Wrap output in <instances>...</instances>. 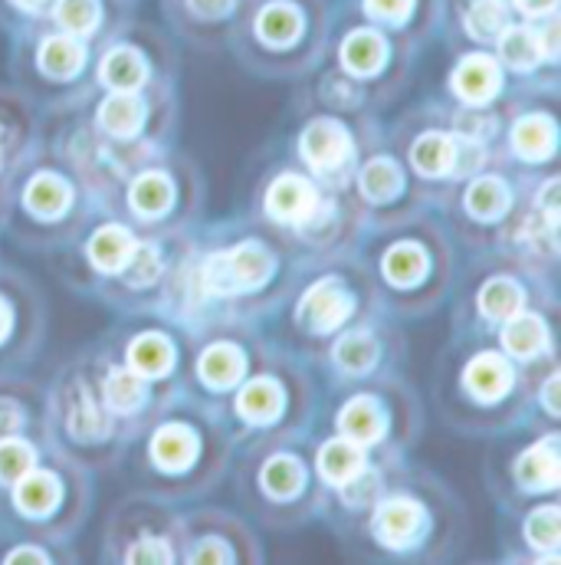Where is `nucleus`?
<instances>
[{
    "mask_svg": "<svg viewBox=\"0 0 561 565\" xmlns=\"http://www.w3.org/2000/svg\"><path fill=\"white\" fill-rule=\"evenodd\" d=\"M277 270V260L270 257V250L257 241L250 244H240L234 250H224V254H214L207 264H204V286L211 292H220V296H237V292H250V289H260L263 282L273 277Z\"/></svg>",
    "mask_w": 561,
    "mask_h": 565,
    "instance_id": "nucleus-1",
    "label": "nucleus"
},
{
    "mask_svg": "<svg viewBox=\"0 0 561 565\" xmlns=\"http://www.w3.org/2000/svg\"><path fill=\"white\" fill-rule=\"evenodd\" d=\"M352 309H355V296L348 292L345 282L322 280L302 296L295 319L309 332H332V329H338L352 316Z\"/></svg>",
    "mask_w": 561,
    "mask_h": 565,
    "instance_id": "nucleus-2",
    "label": "nucleus"
},
{
    "mask_svg": "<svg viewBox=\"0 0 561 565\" xmlns=\"http://www.w3.org/2000/svg\"><path fill=\"white\" fill-rule=\"evenodd\" d=\"M427 526V516H423V507L418 500H408V497H395V500H385L375 513V536L391 546V550H404V546H414L418 536Z\"/></svg>",
    "mask_w": 561,
    "mask_h": 565,
    "instance_id": "nucleus-3",
    "label": "nucleus"
},
{
    "mask_svg": "<svg viewBox=\"0 0 561 565\" xmlns=\"http://www.w3.org/2000/svg\"><path fill=\"white\" fill-rule=\"evenodd\" d=\"M302 158L319 168V171H335L342 168L348 158H352V136L342 122H332V119H319L312 122L305 132H302Z\"/></svg>",
    "mask_w": 561,
    "mask_h": 565,
    "instance_id": "nucleus-4",
    "label": "nucleus"
},
{
    "mask_svg": "<svg viewBox=\"0 0 561 565\" xmlns=\"http://www.w3.org/2000/svg\"><path fill=\"white\" fill-rule=\"evenodd\" d=\"M319 207L315 188L299 174H282L267 194V211L282 224H305Z\"/></svg>",
    "mask_w": 561,
    "mask_h": 565,
    "instance_id": "nucleus-5",
    "label": "nucleus"
},
{
    "mask_svg": "<svg viewBox=\"0 0 561 565\" xmlns=\"http://www.w3.org/2000/svg\"><path fill=\"white\" fill-rule=\"evenodd\" d=\"M499 86H503V73H499L496 60L486 56V53L466 56V60L456 66V73H453V89H456V96H460L463 103H470V106L489 103V99L499 93Z\"/></svg>",
    "mask_w": 561,
    "mask_h": 565,
    "instance_id": "nucleus-6",
    "label": "nucleus"
},
{
    "mask_svg": "<svg viewBox=\"0 0 561 565\" xmlns=\"http://www.w3.org/2000/svg\"><path fill=\"white\" fill-rule=\"evenodd\" d=\"M513 379H516V375H513L509 362H506L503 355H493V352L473 359V362L466 365V375H463L466 392H470L473 398H479V402H499L503 395H509Z\"/></svg>",
    "mask_w": 561,
    "mask_h": 565,
    "instance_id": "nucleus-7",
    "label": "nucleus"
},
{
    "mask_svg": "<svg viewBox=\"0 0 561 565\" xmlns=\"http://www.w3.org/2000/svg\"><path fill=\"white\" fill-rule=\"evenodd\" d=\"M561 477L559 463V440L555 437H546L539 440L536 447H529L519 463H516V480L526 487V490H555Z\"/></svg>",
    "mask_w": 561,
    "mask_h": 565,
    "instance_id": "nucleus-8",
    "label": "nucleus"
},
{
    "mask_svg": "<svg viewBox=\"0 0 561 565\" xmlns=\"http://www.w3.org/2000/svg\"><path fill=\"white\" fill-rule=\"evenodd\" d=\"M197 447L201 444H197V437H194L191 427H184V424H164L154 434V440H151V457H154V463L161 470L181 473V470H187L194 463Z\"/></svg>",
    "mask_w": 561,
    "mask_h": 565,
    "instance_id": "nucleus-9",
    "label": "nucleus"
},
{
    "mask_svg": "<svg viewBox=\"0 0 561 565\" xmlns=\"http://www.w3.org/2000/svg\"><path fill=\"white\" fill-rule=\"evenodd\" d=\"M60 497H63V487L46 470H26L13 483V503L26 516H50L60 507Z\"/></svg>",
    "mask_w": 561,
    "mask_h": 565,
    "instance_id": "nucleus-10",
    "label": "nucleus"
},
{
    "mask_svg": "<svg viewBox=\"0 0 561 565\" xmlns=\"http://www.w3.org/2000/svg\"><path fill=\"white\" fill-rule=\"evenodd\" d=\"M338 427L348 440L355 444H375L385 437V427H388V418H385V408L368 398V395H358L345 405V412L338 415Z\"/></svg>",
    "mask_w": 561,
    "mask_h": 565,
    "instance_id": "nucleus-11",
    "label": "nucleus"
},
{
    "mask_svg": "<svg viewBox=\"0 0 561 565\" xmlns=\"http://www.w3.org/2000/svg\"><path fill=\"white\" fill-rule=\"evenodd\" d=\"M244 372H247V359L230 342L211 345L197 362V375L207 388H234L244 379Z\"/></svg>",
    "mask_w": 561,
    "mask_h": 565,
    "instance_id": "nucleus-12",
    "label": "nucleus"
},
{
    "mask_svg": "<svg viewBox=\"0 0 561 565\" xmlns=\"http://www.w3.org/2000/svg\"><path fill=\"white\" fill-rule=\"evenodd\" d=\"M555 141L559 129L549 116H526L516 122L513 129V148L526 158V161H546L555 154Z\"/></svg>",
    "mask_w": 561,
    "mask_h": 565,
    "instance_id": "nucleus-13",
    "label": "nucleus"
},
{
    "mask_svg": "<svg viewBox=\"0 0 561 565\" xmlns=\"http://www.w3.org/2000/svg\"><path fill=\"white\" fill-rule=\"evenodd\" d=\"M282 402H285V395H282L280 382H273V379H257V382H250V385L240 392L237 412H240V418H247V422L270 424L282 415Z\"/></svg>",
    "mask_w": 561,
    "mask_h": 565,
    "instance_id": "nucleus-14",
    "label": "nucleus"
},
{
    "mask_svg": "<svg viewBox=\"0 0 561 565\" xmlns=\"http://www.w3.org/2000/svg\"><path fill=\"white\" fill-rule=\"evenodd\" d=\"M148 79V66L144 56L132 46H119L112 53H106L103 60V83L116 93H136Z\"/></svg>",
    "mask_w": 561,
    "mask_h": 565,
    "instance_id": "nucleus-15",
    "label": "nucleus"
},
{
    "mask_svg": "<svg viewBox=\"0 0 561 565\" xmlns=\"http://www.w3.org/2000/svg\"><path fill=\"white\" fill-rule=\"evenodd\" d=\"M385 60H388V43H385V36H378V33H371V30L352 33V36L345 40V46H342V63H345V70L355 73V76H371V73H378V70L385 66Z\"/></svg>",
    "mask_w": 561,
    "mask_h": 565,
    "instance_id": "nucleus-16",
    "label": "nucleus"
},
{
    "mask_svg": "<svg viewBox=\"0 0 561 565\" xmlns=\"http://www.w3.org/2000/svg\"><path fill=\"white\" fill-rule=\"evenodd\" d=\"M99 122L109 136L116 139H132L139 136V129L144 126V103L136 93H116L103 103L99 109Z\"/></svg>",
    "mask_w": 561,
    "mask_h": 565,
    "instance_id": "nucleus-17",
    "label": "nucleus"
},
{
    "mask_svg": "<svg viewBox=\"0 0 561 565\" xmlns=\"http://www.w3.org/2000/svg\"><path fill=\"white\" fill-rule=\"evenodd\" d=\"M496 40H499V56H503V63H506L509 70H516V73L536 70L539 60L546 56V53H542L539 33L529 30V26H506Z\"/></svg>",
    "mask_w": 561,
    "mask_h": 565,
    "instance_id": "nucleus-18",
    "label": "nucleus"
},
{
    "mask_svg": "<svg viewBox=\"0 0 561 565\" xmlns=\"http://www.w3.org/2000/svg\"><path fill=\"white\" fill-rule=\"evenodd\" d=\"M506 332H503V345L509 355L516 359H536L549 349V329L539 316H513L506 319Z\"/></svg>",
    "mask_w": 561,
    "mask_h": 565,
    "instance_id": "nucleus-19",
    "label": "nucleus"
},
{
    "mask_svg": "<svg viewBox=\"0 0 561 565\" xmlns=\"http://www.w3.org/2000/svg\"><path fill=\"white\" fill-rule=\"evenodd\" d=\"M365 467V454H362V444L348 440V437H338V440H328L322 450H319V473L342 487L345 480H352L358 470Z\"/></svg>",
    "mask_w": 561,
    "mask_h": 565,
    "instance_id": "nucleus-20",
    "label": "nucleus"
},
{
    "mask_svg": "<svg viewBox=\"0 0 561 565\" xmlns=\"http://www.w3.org/2000/svg\"><path fill=\"white\" fill-rule=\"evenodd\" d=\"M132 250H136V241H132V234L126 227H103L89 241V260L103 274H119L129 264Z\"/></svg>",
    "mask_w": 561,
    "mask_h": 565,
    "instance_id": "nucleus-21",
    "label": "nucleus"
},
{
    "mask_svg": "<svg viewBox=\"0 0 561 565\" xmlns=\"http://www.w3.org/2000/svg\"><path fill=\"white\" fill-rule=\"evenodd\" d=\"M129 365H132V372H139L141 379L168 375L174 365V345L158 332H144L129 345Z\"/></svg>",
    "mask_w": 561,
    "mask_h": 565,
    "instance_id": "nucleus-22",
    "label": "nucleus"
},
{
    "mask_svg": "<svg viewBox=\"0 0 561 565\" xmlns=\"http://www.w3.org/2000/svg\"><path fill=\"white\" fill-rule=\"evenodd\" d=\"M69 201H73V191H69V184L63 181V178H56V174H36L30 184H26V207L36 214V217H60V214H66V207H69Z\"/></svg>",
    "mask_w": 561,
    "mask_h": 565,
    "instance_id": "nucleus-23",
    "label": "nucleus"
},
{
    "mask_svg": "<svg viewBox=\"0 0 561 565\" xmlns=\"http://www.w3.org/2000/svg\"><path fill=\"white\" fill-rule=\"evenodd\" d=\"M66 424H69L73 437H79V440H99V437L109 434V418H106V412L96 405L93 392H86V388H73V395H69V412H66Z\"/></svg>",
    "mask_w": 561,
    "mask_h": 565,
    "instance_id": "nucleus-24",
    "label": "nucleus"
},
{
    "mask_svg": "<svg viewBox=\"0 0 561 565\" xmlns=\"http://www.w3.org/2000/svg\"><path fill=\"white\" fill-rule=\"evenodd\" d=\"M411 161L421 174L430 178H443V174H453V161H456V139L453 136H443V132H427L418 139L414 151H411Z\"/></svg>",
    "mask_w": 561,
    "mask_h": 565,
    "instance_id": "nucleus-25",
    "label": "nucleus"
},
{
    "mask_svg": "<svg viewBox=\"0 0 561 565\" xmlns=\"http://www.w3.org/2000/svg\"><path fill=\"white\" fill-rule=\"evenodd\" d=\"M129 201H132V211L141 214V217H158V214H164V211L171 207V201H174V184L168 181V174L148 171V174H141L139 181L132 184Z\"/></svg>",
    "mask_w": 561,
    "mask_h": 565,
    "instance_id": "nucleus-26",
    "label": "nucleus"
},
{
    "mask_svg": "<svg viewBox=\"0 0 561 565\" xmlns=\"http://www.w3.org/2000/svg\"><path fill=\"white\" fill-rule=\"evenodd\" d=\"M83 46L73 36H50L40 46V70L53 79H69L83 70Z\"/></svg>",
    "mask_w": 561,
    "mask_h": 565,
    "instance_id": "nucleus-27",
    "label": "nucleus"
},
{
    "mask_svg": "<svg viewBox=\"0 0 561 565\" xmlns=\"http://www.w3.org/2000/svg\"><path fill=\"white\" fill-rule=\"evenodd\" d=\"M362 191L368 201L375 204H385V201H395L401 191H404V174L398 168V161L391 158H375L365 164L362 171Z\"/></svg>",
    "mask_w": 561,
    "mask_h": 565,
    "instance_id": "nucleus-28",
    "label": "nucleus"
},
{
    "mask_svg": "<svg viewBox=\"0 0 561 565\" xmlns=\"http://www.w3.org/2000/svg\"><path fill=\"white\" fill-rule=\"evenodd\" d=\"M509 204H513V194H509L506 181H499V178H479L466 191V207L479 221H499L509 211Z\"/></svg>",
    "mask_w": 561,
    "mask_h": 565,
    "instance_id": "nucleus-29",
    "label": "nucleus"
},
{
    "mask_svg": "<svg viewBox=\"0 0 561 565\" xmlns=\"http://www.w3.org/2000/svg\"><path fill=\"white\" fill-rule=\"evenodd\" d=\"M257 33L270 46H289L302 33V13L292 3H270V7H263V13L257 20Z\"/></svg>",
    "mask_w": 561,
    "mask_h": 565,
    "instance_id": "nucleus-30",
    "label": "nucleus"
},
{
    "mask_svg": "<svg viewBox=\"0 0 561 565\" xmlns=\"http://www.w3.org/2000/svg\"><path fill=\"white\" fill-rule=\"evenodd\" d=\"M427 254L421 244H398L385 254V277L395 286H418L427 277Z\"/></svg>",
    "mask_w": 561,
    "mask_h": 565,
    "instance_id": "nucleus-31",
    "label": "nucleus"
},
{
    "mask_svg": "<svg viewBox=\"0 0 561 565\" xmlns=\"http://www.w3.org/2000/svg\"><path fill=\"white\" fill-rule=\"evenodd\" d=\"M519 309H522V289H519V282L506 280V277H496V280H489L483 286V292H479V312H483L486 319L506 322V319H513Z\"/></svg>",
    "mask_w": 561,
    "mask_h": 565,
    "instance_id": "nucleus-32",
    "label": "nucleus"
},
{
    "mask_svg": "<svg viewBox=\"0 0 561 565\" xmlns=\"http://www.w3.org/2000/svg\"><path fill=\"white\" fill-rule=\"evenodd\" d=\"M305 483V470L295 457H273L267 467H263V490L273 497V500H292Z\"/></svg>",
    "mask_w": 561,
    "mask_h": 565,
    "instance_id": "nucleus-33",
    "label": "nucleus"
},
{
    "mask_svg": "<svg viewBox=\"0 0 561 565\" xmlns=\"http://www.w3.org/2000/svg\"><path fill=\"white\" fill-rule=\"evenodd\" d=\"M106 402H109V408L119 412V415L139 412L141 402H144V379H141L139 372L116 369V372L106 379Z\"/></svg>",
    "mask_w": 561,
    "mask_h": 565,
    "instance_id": "nucleus-34",
    "label": "nucleus"
},
{
    "mask_svg": "<svg viewBox=\"0 0 561 565\" xmlns=\"http://www.w3.org/2000/svg\"><path fill=\"white\" fill-rule=\"evenodd\" d=\"M335 362L352 372V375H362L368 372L375 362H378V342L368 335V332H352L345 335L338 345H335Z\"/></svg>",
    "mask_w": 561,
    "mask_h": 565,
    "instance_id": "nucleus-35",
    "label": "nucleus"
},
{
    "mask_svg": "<svg viewBox=\"0 0 561 565\" xmlns=\"http://www.w3.org/2000/svg\"><path fill=\"white\" fill-rule=\"evenodd\" d=\"M506 26H509V17L499 0H476L466 13V30L476 40H496Z\"/></svg>",
    "mask_w": 561,
    "mask_h": 565,
    "instance_id": "nucleus-36",
    "label": "nucleus"
},
{
    "mask_svg": "<svg viewBox=\"0 0 561 565\" xmlns=\"http://www.w3.org/2000/svg\"><path fill=\"white\" fill-rule=\"evenodd\" d=\"M36 450L20 437H0V483H17L26 470H33Z\"/></svg>",
    "mask_w": 561,
    "mask_h": 565,
    "instance_id": "nucleus-37",
    "label": "nucleus"
},
{
    "mask_svg": "<svg viewBox=\"0 0 561 565\" xmlns=\"http://www.w3.org/2000/svg\"><path fill=\"white\" fill-rule=\"evenodd\" d=\"M56 23L73 36H86L99 26V0H60Z\"/></svg>",
    "mask_w": 561,
    "mask_h": 565,
    "instance_id": "nucleus-38",
    "label": "nucleus"
},
{
    "mask_svg": "<svg viewBox=\"0 0 561 565\" xmlns=\"http://www.w3.org/2000/svg\"><path fill=\"white\" fill-rule=\"evenodd\" d=\"M526 536H529V543H532L536 550L552 553V550L559 546V536H561L559 510H555V507H546V510L532 513V516H529V523H526Z\"/></svg>",
    "mask_w": 561,
    "mask_h": 565,
    "instance_id": "nucleus-39",
    "label": "nucleus"
},
{
    "mask_svg": "<svg viewBox=\"0 0 561 565\" xmlns=\"http://www.w3.org/2000/svg\"><path fill=\"white\" fill-rule=\"evenodd\" d=\"M122 274L129 277L132 286H148V282L158 280V274H161V254L151 247V244H136V250H132V257H129V264L122 267Z\"/></svg>",
    "mask_w": 561,
    "mask_h": 565,
    "instance_id": "nucleus-40",
    "label": "nucleus"
},
{
    "mask_svg": "<svg viewBox=\"0 0 561 565\" xmlns=\"http://www.w3.org/2000/svg\"><path fill=\"white\" fill-rule=\"evenodd\" d=\"M378 490H381V477L378 473H371V470H358L352 480H345L342 483V493H345V500L352 503V507H365V503H371L375 497H378Z\"/></svg>",
    "mask_w": 561,
    "mask_h": 565,
    "instance_id": "nucleus-41",
    "label": "nucleus"
},
{
    "mask_svg": "<svg viewBox=\"0 0 561 565\" xmlns=\"http://www.w3.org/2000/svg\"><path fill=\"white\" fill-rule=\"evenodd\" d=\"M129 563L164 565V563H171V550H168V543H164V540L148 536V540H141V543H136V546L129 550Z\"/></svg>",
    "mask_w": 561,
    "mask_h": 565,
    "instance_id": "nucleus-42",
    "label": "nucleus"
},
{
    "mask_svg": "<svg viewBox=\"0 0 561 565\" xmlns=\"http://www.w3.org/2000/svg\"><path fill=\"white\" fill-rule=\"evenodd\" d=\"M365 7H368L371 17L398 23V20H404V17L411 13L414 0H365Z\"/></svg>",
    "mask_w": 561,
    "mask_h": 565,
    "instance_id": "nucleus-43",
    "label": "nucleus"
},
{
    "mask_svg": "<svg viewBox=\"0 0 561 565\" xmlns=\"http://www.w3.org/2000/svg\"><path fill=\"white\" fill-rule=\"evenodd\" d=\"M230 559H234V553L217 540H207L201 550L191 553V563H230Z\"/></svg>",
    "mask_w": 561,
    "mask_h": 565,
    "instance_id": "nucleus-44",
    "label": "nucleus"
},
{
    "mask_svg": "<svg viewBox=\"0 0 561 565\" xmlns=\"http://www.w3.org/2000/svg\"><path fill=\"white\" fill-rule=\"evenodd\" d=\"M187 7H191L197 17H204V20H214V17L230 13L234 0H187Z\"/></svg>",
    "mask_w": 561,
    "mask_h": 565,
    "instance_id": "nucleus-45",
    "label": "nucleus"
},
{
    "mask_svg": "<svg viewBox=\"0 0 561 565\" xmlns=\"http://www.w3.org/2000/svg\"><path fill=\"white\" fill-rule=\"evenodd\" d=\"M20 424H23L20 408H17L13 402H0V437L17 434V430H20Z\"/></svg>",
    "mask_w": 561,
    "mask_h": 565,
    "instance_id": "nucleus-46",
    "label": "nucleus"
},
{
    "mask_svg": "<svg viewBox=\"0 0 561 565\" xmlns=\"http://www.w3.org/2000/svg\"><path fill=\"white\" fill-rule=\"evenodd\" d=\"M542 207H546L549 224H559V181H549V184H546V191H542Z\"/></svg>",
    "mask_w": 561,
    "mask_h": 565,
    "instance_id": "nucleus-47",
    "label": "nucleus"
},
{
    "mask_svg": "<svg viewBox=\"0 0 561 565\" xmlns=\"http://www.w3.org/2000/svg\"><path fill=\"white\" fill-rule=\"evenodd\" d=\"M559 385H561V379H559V375H552V379H549V385H546V392H542V402H546L549 415H559V412H561Z\"/></svg>",
    "mask_w": 561,
    "mask_h": 565,
    "instance_id": "nucleus-48",
    "label": "nucleus"
},
{
    "mask_svg": "<svg viewBox=\"0 0 561 565\" xmlns=\"http://www.w3.org/2000/svg\"><path fill=\"white\" fill-rule=\"evenodd\" d=\"M529 17H546V13H552L555 10V3L559 0H516Z\"/></svg>",
    "mask_w": 561,
    "mask_h": 565,
    "instance_id": "nucleus-49",
    "label": "nucleus"
},
{
    "mask_svg": "<svg viewBox=\"0 0 561 565\" xmlns=\"http://www.w3.org/2000/svg\"><path fill=\"white\" fill-rule=\"evenodd\" d=\"M46 563V556L40 553V550H13L10 556H7V563Z\"/></svg>",
    "mask_w": 561,
    "mask_h": 565,
    "instance_id": "nucleus-50",
    "label": "nucleus"
},
{
    "mask_svg": "<svg viewBox=\"0 0 561 565\" xmlns=\"http://www.w3.org/2000/svg\"><path fill=\"white\" fill-rule=\"evenodd\" d=\"M10 326H13V312H10V306L0 299V342L10 335Z\"/></svg>",
    "mask_w": 561,
    "mask_h": 565,
    "instance_id": "nucleus-51",
    "label": "nucleus"
},
{
    "mask_svg": "<svg viewBox=\"0 0 561 565\" xmlns=\"http://www.w3.org/2000/svg\"><path fill=\"white\" fill-rule=\"evenodd\" d=\"M17 7H23V10H36V7H43L46 0H13Z\"/></svg>",
    "mask_w": 561,
    "mask_h": 565,
    "instance_id": "nucleus-52",
    "label": "nucleus"
},
{
    "mask_svg": "<svg viewBox=\"0 0 561 565\" xmlns=\"http://www.w3.org/2000/svg\"><path fill=\"white\" fill-rule=\"evenodd\" d=\"M3 158H7V145H3V132H0V164H3Z\"/></svg>",
    "mask_w": 561,
    "mask_h": 565,
    "instance_id": "nucleus-53",
    "label": "nucleus"
}]
</instances>
